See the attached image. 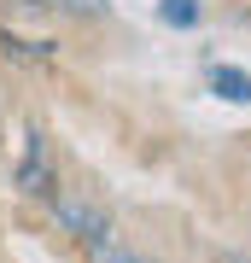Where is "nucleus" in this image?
Listing matches in <instances>:
<instances>
[{
	"mask_svg": "<svg viewBox=\"0 0 251 263\" xmlns=\"http://www.w3.org/2000/svg\"><path fill=\"white\" fill-rule=\"evenodd\" d=\"M53 211H59V222H65V228H76L88 246L111 240V216H105L100 205H88V199H53Z\"/></svg>",
	"mask_w": 251,
	"mask_h": 263,
	"instance_id": "obj_2",
	"label": "nucleus"
},
{
	"mask_svg": "<svg viewBox=\"0 0 251 263\" xmlns=\"http://www.w3.org/2000/svg\"><path fill=\"white\" fill-rule=\"evenodd\" d=\"M210 88H216L222 100H234V105H251V76H245V70L216 65V70H210Z\"/></svg>",
	"mask_w": 251,
	"mask_h": 263,
	"instance_id": "obj_3",
	"label": "nucleus"
},
{
	"mask_svg": "<svg viewBox=\"0 0 251 263\" xmlns=\"http://www.w3.org/2000/svg\"><path fill=\"white\" fill-rule=\"evenodd\" d=\"M158 12H164L169 29H193V24H199V0H164Z\"/></svg>",
	"mask_w": 251,
	"mask_h": 263,
	"instance_id": "obj_4",
	"label": "nucleus"
},
{
	"mask_svg": "<svg viewBox=\"0 0 251 263\" xmlns=\"http://www.w3.org/2000/svg\"><path fill=\"white\" fill-rule=\"evenodd\" d=\"M29 6H41V0H29Z\"/></svg>",
	"mask_w": 251,
	"mask_h": 263,
	"instance_id": "obj_8",
	"label": "nucleus"
},
{
	"mask_svg": "<svg viewBox=\"0 0 251 263\" xmlns=\"http://www.w3.org/2000/svg\"><path fill=\"white\" fill-rule=\"evenodd\" d=\"M18 187H24L29 199H53V187H59L53 164H47V141H41L35 129L24 135V164H18Z\"/></svg>",
	"mask_w": 251,
	"mask_h": 263,
	"instance_id": "obj_1",
	"label": "nucleus"
},
{
	"mask_svg": "<svg viewBox=\"0 0 251 263\" xmlns=\"http://www.w3.org/2000/svg\"><path fill=\"white\" fill-rule=\"evenodd\" d=\"M88 263H146V257L129 252V246H117V240H100V246L88 252Z\"/></svg>",
	"mask_w": 251,
	"mask_h": 263,
	"instance_id": "obj_5",
	"label": "nucleus"
},
{
	"mask_svg": "<svg viewBox=\"0 0 251 263\" xmlns=\"http://www.w3.org/2000/svg\"><path fill=\"white\" fill-rule=\"evenodd\" d=\"M105 0H70V12H100Z\"/></svg>",
	"mask_w": 251,
	"mask_h": 263,
	"instance_id": "obj_6",
	"label": "nucleus"
},
{
	"mask_svg": "<svg viewBox=\"0 0 251 263\" xmlns=\"http://www.w3.org/2000/svg\"><path fill=\"white\" fill-rule=\"evenodd\" d=\"M216 263H245V257H240V252H222V257H216Z\"/></svg>",
	"mask_w": 251,
	"mask_h": 263,
	"instance_id": "obj_7",
	"label": "nucleus"
}]
</instances>
